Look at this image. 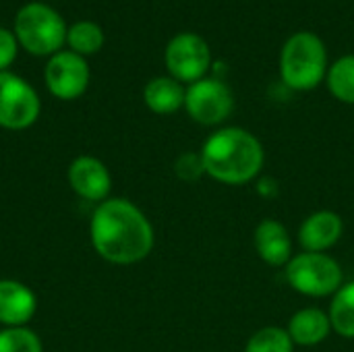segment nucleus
I'll list each match as a JSON object with an SVG mask.
<instances>
[{
  "mask_svg": "<svg viewBox=\"0 0 354 352\" xmlns=\"http://www.w3.org/2000/svg\"><path fill=\"white\" fill-rule=\"evenodd\" d=\"M89 239L95 253L116 266L139 263L153 249V228L147 216L129 199L118 197L95 207Z\"/></svg>",
  "mask_w": 354,
  "mask_h": 352,
  "instance_id": "f257e3e1",
  "label": "nucleus"
},
{
  "mask_svg": "<svg viewBox=\"0 0 354 352\" xmlns=\"http://www.w3.org/2000/svg\"><path fill=\"white\" fill-rule=\"evenodd\" d=\"M263 147L255 135L226 127L207 137L201 147L205 174L224 185H245L263 168Z\"/></svg>",
  "mask_w": 354,
  "mask_h": 352,
  "instance_id": "f03ea898",
  "label": "nucleus"
},
{
  "mask_svg": "<svg viewBox=\"0 0 354 352\" xmlns=\"http://www.w3.org/2000/svg\"><path fill=\"white\" fill-rule=\"evenodd\" d=\"M328 75V50L319 35L299 31L290 35L280 52V77L295 91L315 89Z\"/></svg>",
  "mask_w": 354,
  "mask_h": 352,
  "instance_id": "7ed1b4c3",
  "label": "nucleus"
},
{
  "mask_svg": "<svg viewBox=\"0 0 354 352\" xmlns=\"http://www.w3.org/2000/svg\"><path fill=\"white\" fill-rule=\"evenodd\" d=\"M15 31L19 44H23L27 52L37 56L60 50L66 39V25L62 17L39 2L25 4L19 10L15 19Z\"/></svg>",
  "mask_w": 354,
  "mask_h": 352,
  "instance_id": "20e7f679",
  "label": "nucleus"
},
{
  "mask_svg": "<svg viewBox=\"0 0 354 352\" xmlns=\"http://www.w3.org/2000/svg\"><path fill=\"white\" fill-rule=\"evenodd\" d=\"M286 280L301 295L328 297L342 286V270L334 257L305 251L286 263Z\"/></svg>",
  "mask_w": 354,
  "mask_h": 352,
  "instance_id": "39448f33",
  "label": "nucleus"
},
{
  "mask_svg": "<svg viewBox=\"0 0 354 352\" xmlns=\"http://www.w3.org/2000/svg\"><path fill=\"white\" fill-rule=\"evenodd\" d=\"M166 68L178 83H197L205 79L212 66L207 41L197 33H178L166 46Z\"/></svg>",
  "mask_w": 354,
  "mask_h": 352,
  "instance_id": "423d86ee",
  "label": "nucleus"
},
{
  "mask_svg": "<svg viewBox=\"0 0 354 352\" xmlns=\"http://www.w3.org/2000/svg\"><path fill=\"white\" fill-rule=\"evenodd\" d=\"M185 108L195 122L214 127L224 122L232 114L234 98L224 81L205 77L189 85L185 93Z\"/></svg>",
  "mask_w": 354,
  "mask_h": 352,
  "instance_id": "0eeeda50",
  "label": "nucleus"
},
{
  "mask_svg": "<svg viewBox=\"0 0 354 352\" xmlns=\"http://www.w3.org/2000/svg\"><path fill=\"white\" fill-rule=\"evenodd\" d=\"M39 116V98L35 89L12 73H0V127L21 131Z\"/></svg>",
  "mask_w": 354,
  "mask_h": 352,
  "instance_id": "6e6552de",
  "label": "nucleus"
},
{
  "mask_svg": "<svg viewBox=\"0 0 354 352\" xmlns=\"http://www.w3.org/2000/svg\"><path fill=\"white\" fill-rule=\"evenodd\" d=\"M46 85L60 100H75L89 85V66L77 52H58L46 66Z\"/></svg>",
  "mask_w": 354,
  "mask_h": 352,
  "instance_id": "1a4fd4ad",
  "label": "nucleus"
},
{
  "mask_svg": "<svg viewBox=\"0 0 354 352\" xmlns=\"http://www.w3.org/2000/svg\"><path fill=\"white\" fill-rule=\"evenodd\" d=\"M68 183L73 191L87 201H106L112 189V176L104 162L91 156H81L68 166Z\"/></svg>",
  "mask_w": 354,
  "mask_h": 352,
  "instance_id": "9d476101",
  "label": "nucleus"
},
{
  "mask_svg": "<svg viewBox=\"0 0 354 352\" xmlns=\"http://www.w3.org/2000/svg\"><path fill=\"white\" fill-rule=\"evenodd\" d=\"M37 299L31 288L17 280H0V324L6 328H25L35 315Z\"/></svg>",
  "mask_w": 354,
  "mask_h": 352,
  "instance_id": "9b49d317",
  "label": "nucleus"
},
{
  "mask_svg": "<svg viewBox=\"0 0 354 352\" xmlns=\"http://www.w3.org/2000/svg\"><path fill=\"white\" fill-rule=\"evenodd\" d=\"M344 224L342 218L330 210H322L311 214L299 230V243L305 251L311 253H324L330 247H334L342 237Z\"/></svg>",
  "mask_w": 354,
  "mask_h": 352,
  "instance_id": "f8f14e48",
  "label": "nucleus"
},
{
  "mask_svg": "<svg viewBox=\"0 0 354 352\" xmlns=\"http://www.w3.org/2000/svg\"><path fill=\"white\" fill-rule=\"evenodd\" d=\"M255 249L270 266H286L292 259V245L288 230L278 220H263L255 228Z\"/></svg>",
  "mask_w": 354,
  "mask_h": 352,
  "instance_id": "ddd939ff",
  "label": "nucleus"
},
{
  "mask_svg": "<svg viewBox=\"0 0 354 352\" xmlns=\"http://www.w3.org/2000/svg\"><path fill=\"white\" fill-rule=\"evenodd\" d=\"M288 336L295 344L299 346H315L319 342H324L330 332H332V322L330 315H326L322 309L315 307H307L297 311L290 317L288 324Z\"/></svg>",
  "mask_w": 354,
  "mask_h": 352,
  "instance_id": "4468645a",
  "label": "nucleus"
},
{
  "mask_svg": "<svg viewBox=\"0 0 354 352\" xmlns=\"http://www.w3.org/2000/svg\"><path fill=\"white\" fill-rule=\"evenodd\" d=\"M185 93L183 85L172 77H156L145 85L143 100L147 108L156 114H172L185 106Z\"/></svg>",
  "mask_w": 354,
  "mask_h": 352,
  "instance_id": "2eb2a0df",
  "label": "nucleus"
},
{
  "mask_svg": "<svg viewBox=\"0 0 354 352\" xmlns=\"http://www.w3.org/2000/svg\"><path fill=\"white\" fill-rule=\"evenodd\" d=\"M330 322L332 330H336L342 338L354 340V280L342 284L334 295L330 307Z\"/></svg>",
  "mask_w": 354,
  "mask_h": 352,
  "instance_id": "dca6fc26",
  "label": "nucleus"
},
{
  "mask_svg": "<svg viewBox=\"0 0 354 352\" xmlns=\"http://www.w3.org/2000/svg\"><path fill=\"white\" fill-rule=\"evenodd\" d=\"M332 95L344 104H354V54L338 58L326 75Z\"/></svg>",
  "mask_w": 354,
  "mask_h": 352,
  "instance_id": "f3484780",
  "label": "nucleus"
},
{
  "mask_svg": "<svg viewBox=\"0 0 354 352\" xmlns=\"http://www.w3.org/2000/svg\"><path fill=\"white\" fill-rule=\"evenodd\" d=\"M66 41L71 44L73 52L81 54H93L102 48L104 44V33L100 25L91 21H79L66 31Z\"/></svg>",
  "mask_w": 354,
  "mask_h": 352,
  "instance_id": "a211bd4d",
  "label": "nucleus"
},
{
  "mask_svg": "<svg viewBox=\"0 0 354 352\" xmlns=\"http://www.w3.org/2000/svg\"><path fill=\"white\" fill-rule=\"evenodd\" d=\"M245 352H295V342L282 328H263L251 336Z\"/></svg>",
  "mask_w": 354,
  "mask_h": 352,
  "instance_id": "6ab92c4d",
  "label": "nucleus"
},
{
  "mask_svg": "<svg viewBox=\"0 0 354 352\" xmlns=\"http://www.w3.org/2000/svg\"><path fill=\"white\" fill-rule=\"evenodd\" d=\"M0 352H41V340L27 328L0 330Z\"/></svg>",
  "mask_w": 354,
  "mask_h": 352,
  "instance_id": "aec40b11",
  "label": "nucleus"
},
{
  "mask_svg": "<svg viewBox=\"0 0 354 352\" xmlns=\"http://www.w3.org/2000/svg\"><path fill=\"white\" fill-rule=\"evenodd\" d=\"M174 172L180 180H187V183L197 180L205 172L201 154H183L174 164Z\"/></svg>",
  "mask_w": 354,
  "mask_h": 352,
  "instance_id": "412c9836",
  "label": "nucleus"
},
{
  "mask_svg": "<svg viewBox=\"0 0 354 352\" xmlns=\"http://www.w3.org/2000/svg\"><path fill=\"white\" fill-rule=\"evenodd\" d=\"M17 56V39L8 29H0V73L12 64Z\"/></svg>",
  "mask_w": 354,
  "mask_h": 352,
  "instance_id": "4be33fe9",
  "label": "nucleus"
}]
</instances>
